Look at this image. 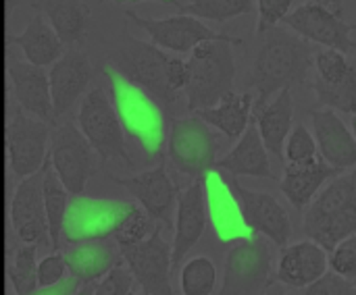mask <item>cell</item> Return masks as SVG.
Returning a JSON list of instances; mask_svg holds the SVG:
<instances>
[{"label":"cell","mask_w":356,"mask_h":295,"mask_svg":"<svg viewBox=\"0 0 356 295\" xmlns=\"http://www.w3.org/2000/svg\"><path fill=\"white\" fill-rule=\"evenodd\" d=\"M219 144L209 123L198 115L173 119L169 129L167 154L171 165L186 177H204L217 162Z\"/></svg>","instance_id":"7"},{"label":"cell","mask_w":356,"mask_h":295,"mask_svg":"<svg viewBox=\"0 0 356 295\" xmlns=\"http://www.w3.org/2000/svg\"><path fill=\"white\" fill-rule=\"evenodd\" d=\"M315 2H319L323 8H327L330 12H334V15H338V17H344V2L342 0H315Z\"/></svg>","instance_id":"43"},{"label":"cell","mask_w":356,"mask_h":295,"mask_svg":"<svg viewBox=\"0 0 356 295\" xmlns=\"http://www.w3.org/2000/svg\"><path fill=\"white\" fill-rule=\"evenodd\" d=\"M121 256L142 294H171V248L163 239V225L142 242L121 246Z\"/></svg>","instance_id":"11"},{"label":"cell","mask_w":356,"mask_h":295,"mask_svg":"<svg viewBox=\"0 0 356 295\" xmlns=\"http://www.w3.org/2000/svg\"><path fill=\"white\" fill-rule=\"evenodd\" d=\"M179 287L181 294L186 295L213 294L217 287V269L213 260L207 256H196L188 260L181 269Z\"/></svg>","instance_id":"35"},{"label":"cell","mask_w":356,"mask_h":295,"mask_svg":"<svg viewBox=\"0 0 356 295\" xmlns=\"http://www.w3.org/2000/svg\"><path fill=\"white\" fill-rule=\"evenodd\" d=\"M179 8L181 12L194 15L198 19L225 23L234 17L250 12L252 0H192L190 4H181Z\"/></svg>","instance_id":"36"},{"label":"cell","mask_w":356,"mask_h":295,"mask_svg":"<svg viewBox=\"0 0 356 295\" xmlns=\"http://www.w3.org/2000/svg\"><path fill=\"white\" fill-rule=\"evenodd\" d=\"M317 142L315 137L309 133V129L305 125H296L284 146V160L286 162H307L317 158Z\"/></svg>","instance_id":"38"},{"label":"cell","mask_w":356,"mask_h":295,"mask_svg":"<svg viewBox=\"0 0 356 295\" xmlns=\"http://www.w3.org/2000/svg\"><path fill=\"white\" fill-rule=\"evenodd\" d=\"M204 196L209 219L221 242H236L254 235L246 225L240 204L219 169H211L204 175Z\"/></svg>","instance_id":"19"},{"label":"cell","mask_w":356,"mask_h":295,"mask_svg":"<svg viewBox=\"0 0 356 295\" xmlns=\"http://www.w3.org/2000/svg\"><path fill=\"white\" fill-rule=\"evenodd\" d=\"M302 231L327 252L344 237L356 233V167L344 175H334L319 189L307 206Z\"/></svg>","instance_id":"3"},{"label":"cell","mask_w":356,"mask_h":295,"mask_svg":"<svg viewBox=\"0 0 356 295\" xmlns=\"http://www.w3.org/2000/svg\"><path fill=\"white\" fill-rule=\"evenodd\" d=\"M115 181L119 185H123L138 200V204L154 219V223H159L167 229L173 227V210L177 206L179 189L171 181L163 158L150 171H144V173L134 175L129 179H117L115 177Z\"/></svg>","instance_id":"17"},{"label":"cell","mask_w":356,"mask_h":295,"mask_svg":"<svg viewBox=\"0 0 356 295\" xmlns=\"http://www.w3.org/2000/svg\"><path fill=\"white\" fill-rule=\"evenodd\" d=\"M15 42L23 50L25 60L38 67H48L65 52V46L58 40L56 31L52 29L50 23L44 21L40 12L33 15L27 27L15 37Z\"/></svg>","instance_id":"30"},{"label":"cell","mask_w":356,"mask_h":295,"mask_svg":"<svg viewBox=\"0 0 356 295\" xmlns=\"http://www.w3.org/2000/svg\"><path fill=\"white\" fill-rule=\"evenodd\" d=\"M353 133H355L356 137V115H353Z\"/></svg>","instance_id":"45"},{"label":"cell","mask_w":356,"mask_h":295,"mask_svg":"<svg viewBox=\"0 0 356 295\" xmlns=\"http://www.w3.org/2000/svg\"><path fill=\"white\" fill-rule=\"evenodd\" d=\"M6 152L13 175L21 181L27 175L35 173L46 160L48 135L50 127L48 121H42L21 106L10 108L6 117Z\"/></svg>","instance_id":"9"},{"label":"cell","mask_w":356,"mask_h":295,"mask_svg":"<svg viewBox=\"0 0 356 295\" xmlns=\"http://www.w3.org/2000/svg\"><path fill=\"white\" fill-rule=\"evenodd\" d=\"M125 206L127 202L96 200L77 194L69 200L60 237H65L67 244L113 237Z\"/></svg>","instance_id":"12"},{"label":"cell","mask_w":356,"mask_h":295,"mask_svg":"<svg viewBox=\"0 0 356 295\" xmlns=\"http://www.w3.org/2000/svg\"><path fill=\"white\" fill-rule=\"evenodd\" d=\"M338 173L340 171L327 165L321 156L307 162H286L280 189L296 210H305L319 194L323 183H327Z\"/></svg>","instance_id":"26"},{"label":"cell","mask_w":356,"mask_h":295,"mask_svg":"<svg viewBox=\"0 0 356 295\" xmlns=\"http://www.w3.org/2000/svg\"><path fill=\"white\" fill-rule=\"evenodd\" d=\"M44 181H42V196H44V210H46V223H48V235H50V246L56 252L60 246V233H63V223L69 206V192L58 179L56 171L50 165V158L46 156L44 160Z\"/></svg>","instance_id":"31"},{"label":"cell","mask_w":356,"mask_h":295,"mask_svg":"<svg viewBox=\"0 0 356 295\" xmlns=\"http://www.w3.org/2000/svg\"><path fill=\"white\" fill-rule=\"evenodd\" d=\"M330 271V252L313 239L284 246L277 254L275 279L290 289H307Z\"/></svg>","instance_id":"20"},{"label":"cell","mask_w":356,"mask_h":295,"mask_svg":"<svg viewBox=\"0 0 356 295\" xmlns=\"http://www.w3.org/2000/svg\"><path fill=\"white\" fill-rule=\"evenodd\" d=\"M35 8L44 10L63 46L75 48L86 40L92 19L86 0H40Z\"/></svg>","instance_id":"28"},{"label":"cell","mask_w":356,"mask_h":295,"mask_svg":"<svg viewBox=\"0 0 356 295\" xmlns=\"http://www.w3.org/2000/svg\"><path fill=\"white\" fill-rule=\"evenodd\" d=\"M207 196H204V177L194 179L184 192L177 194V212H175V237L171 250V267L177 271L188 252L200 242L207 229Z\"/></svg>","instance_id":"18"},{"label":"cell","mask_w":356,"mask_h":295,"mask_svg":"<svg viewBox=\"0 0 356 295\" xmlns=\"http://www.w3.org/2000/svg\"><path fill=\"white\" fill-rule=\"evenodd\" d=\"M277 246L267 237H246L236 244L223 267V294H259L273 285Z\"/></svg>","instance_id":"5"},{"label":"cell","mask_w":356,"mask_h":295,"mask_svg":"<svg viewBox=\"0 0 356 295\" xmlns=\"http://www.w3.org/2000/svg\"><path fill=\"white\" fill-rule=\"evenodd\" d=\"M6 71H8V79H10L17 104L25 112L42 121H54L50 81H48V73L44 71V67L31 65L27 60H13L8 62Z\"/></svg>","instance_id":"24"},{"label":"cell","mask_w":356,"mask_h":295,"mask_svg":"<svg viewBox=\"0 0 356 295\" xmlns=\"http://www.w3.org/2000/svg\"><path fill=\"white\" fill-rule=\"evenodd\" d=\"M215 169L227 171L232 177H273L269 150L265 148L263 137L252 121L248 123L246 131L240 135V142L232 148V152L215 162Z\"/></svg>","instance_id":"27"},{"label":"cell","mask_w":356,"mask_h":295,"mask_svg":"<svg viewBox=\"0 0 356 295\" xmlns=\"http://www.w3.org/2000/svg\"><path fill=\"white\" fill-rule=\"evenodd\" d=\"M313 129H315V142L319 156L332 165L334 169L348 171L356 167V137L355 133L344 125V121L336 115L332 108H313L309 110Z\"/></svg>","instance_id":"23"},{"label":"cell","mask_w":356,"mask_h":295,"mask_svg":"<svg viewBox=\"0 0 356 295\" xmlns=\"http://www.w3.org/2000/svg\"><path fill=\"white\" fill-rule=\"evenodd\" d=\"M127 19H131L138 27H142L148 35L150 42L156 46H163L167 50L186 54L190 52L196 44L204 40H217V37H227L225 33H217L211 27H207L198 17L181 12L173 15L167 19H148L138 15L136 10H125Z\"/></svg>","instance_id":"16"},{"label":"cell","mask_w":356,"mask_h":295,"mask_svg":"<svg viewBox=\"0 0 356 295\" xmlns=\"http://www.w3.org/2000/svg\"><path fill=\"white\" fill-rule=\"evenodd\" d=\"M319 104L332 110H342L356 115V67L338 81H317L313 83Z\"/></svg>","instance_id":"33"},{"label":"cell","mask_w":356,"mask_h":295,"mask_svg":"<svg viewBox=\"0 0 356 295\" xmlns=\"http://www.w3.org/2000/svg\"><path fill=\"white\" fill-rule=\"evenodd\" d=\"M65 275H67L65 254L54 252V254L46 256V258L38 264V289L56 285Z\"/></svg>","instance_id":"41"},{"label":"cell","mask_w":356,"mask_h":295,"mask_svg":"<svg viewBox=\"0 0 356 295\" xmlns=\"http://www.w3.org/2000/svg\"><path fill=\"white\" fill-rule=\"evenodd\" d=\"M330 269L344 279L353 281L356 277V233L344 237L330 250Z\"/></svg>","instance_id":"39"},{"label":"cell","mask_w":356,"mask_h":295,"mask_svg":"<svg viewBox=\"0 0 356 295\" xmlns=\"http://www.w3.org/2000/svg\"><path fill=\"white\" fill-rule=\"evenodd\" d=\"M92 79V65L83 50L69 48L63 52L50 69V96L54 119L63 117L86 92Z\"/></svg>","instance_id":"21"},{"label":"cell","mask_w":356,"mask_h":295,"mask_svg":"<svg viewBox=\"0 0 356 295\" xmlns=\"http://www.w3.org/2000/svg\"><path fill=\"white\" fill-rule=\"evenodd\" d=\"M259 4V33L277 25L292 8L294 0H257Z\"/></svg>","instance_id":"42"},{"label":"cell","mask_w":356,"mask_h":295,"mask_svg":"<svg viewBox=\"0 0 356 295\" xmlns=\"http://www.w3.org/2000/svg\"><path fill=\"white\" fill-rule=\"evenodd\" d=\"M38 246L23 244L15 250H8L6 258V277L13 283L17 294H35L38 292Z\"/></svg>","instance_id":"32"},{"label":"cell","mask_w":356,"mask_h":295,"mask_svg":"<svg viewBox=\"0 0 356 295\" xmlns=\"http://www.w3.org/2000/svg\"><path fill=\"white\" fill-rule=\"evenodd\" d=\"M92 287L94 289L90 294L96 295H129L136 294L138 292L136 287H140V285H138L136 277L131 275L129 267L125 264V260H121Z\"/></svg>","instance_id":"37"},{"label":"cell","mask_w":356,"mask_h":295,"mask_svg":"<svg viewBox=\"0 0 356 295\" xmlns=\"http://www.w3.org/2000/svg\"><path fill=\"white\" fill-rule=\"evenodd\" d=\"M77 121L81 133L92 144L102 162L121 158L127 167H134V160L127 154L123 125L111 96L102 87H92L83 96Z\"/></svg>","instance_id":"6"},{"label":"cell","mask_w":356,"mask_h":295,"mask_svg":"<svg viewBox=\"0 0 356 295\" xmlns=\"http://www.w3.org/2000/svg\"><path fill=\"white\" fill-rule=\"evenodd\" d=\"M259 35L263 40L252 65L250 85L259 90L254 104H265L282 87L305 83L309 69L315 62V52L305 37H298L290 29L277 25Z\"/></svg>","instance_id":"1"},{"label":"cell","mask_w":356,"mask_h":295,"mask_svg":"<svg viewBox=\"0 0 356 295\" xmlns=\"http://www.w3.org/2000/svg\"><path fill=\"white\" fill-rule=\"evenodd\" d=\"M169 60L163 50L154 44L129 40L119 56V69L142 85L161 106H175L181 92H175L169 83Z\"/></svg>","instance_id":"10"},{"label":"cell","mask_w":356,"mask_h":295,"mask_svg":"<svg viewBox=\"0 0 356 295\" xmlns=\"http://www.w3.org/2000/svg\"><path fill=\"white\" fill-rule=\"evenodd\" d=\"M229 187L240 204L242 217L254 235H263L271 239L277 248L288 246L292 237V219L288 208L271 194L265 192H250L240 185L238 177H232Z\"/></svg>","instance_id":"13"},{"label":"cell","mask_w":356,"mask_h":295,"mask_svg":"<svg viewBox=\"0 0 356 295\" xmlns=\"http://www.w3.org/2000/svg\"><path fill=\"white\" fill-rule=\"evenodd\" d=\"M236 42L238 40L227 35L217 40H204L190 50V79L184 90L188 110L194 112L198 108H209L217 104L227 92H232L236 79V60L232 44Z\"/></svg>","instance_id":"4"},{"label":"cell","mask_w":356,"mask_h":295,"mask_svg":"<svg viewBox=\"0 0 356 295\" xmlns=\"http://www.w3.org/2000/svg\"><path fill=\"white\" fill-rule=\"evenodd\" d=\"M284 21L294 33H298L307 42L336 48L344 54L355 52L356 44L353 42L355 25L344 21V17L330 12L315 0H307L305 4L294 8L284 17Z\"/></svg>","instance_id":"14"},{"label":"cell","mask_w":356,"mask_h":295,"mask_svg":"<svg viewBox=\"0 0 356 295\" xmlns=\"http://www.w3.org/2000/svg\"><path fill=\"white\" fill-rule=\"evenodd\" d=\"M115 4H138V2H161V4H173V6H181L179 0H113Z\"/></svg>","instance_id":"44"},{"label":"cell","mask_w":356,"mask_h":295,"mask_svg":"<svg viewBox=\"0 0 356 295\" xmlns=\"http://www.w3.org/2000/svg\"><path fill=\"white\" fill-rule=\"evenodd\" d=\"M353 285H355V292H356V277H355V279H353Z\"/></svg>","instance_id":"46"},{"label":"cell","mask_w":356,"mask_h":295,"mask_svg":"<svg viewBox=\"0 0 356 295\" xmlns=\"http://www.w3.org/2000/svg\"><path fill=\"white\" fill-rule=\"evenodd\" d=\"M292 117H294V96L292 87H282L273 102L254 104L250 119L257 125L265 148L269 154H275L280 160H284V146L292 129Z\"/></svg>","instance_id":"25"},{"label":"cell","mask_w":356,"mask_h":295,"mask_svg":"<svg viewBox=\"0 0 356 295\" xmlns=\"http://www.w3.org/2000/svg\"><path fill=\"white\" fill-rule=\"evenodd\" d=\"M252 102V94H236L232 90L217 104L209 108H198L194 110V115H198L204 123L217 127L229 140H238L250 123Z\"/></svg>","instance_id":"29"},{"label":"cell","mask_w":356,"mask_h":295,"mask_svg":"<svg viewBox=\"0 0 356 295\" xmlns=\"http://www.w3.org/2000/svg\"><path fill=\"white\" fill-rule=\"evenodd\" d=\"M44 169L46 165H42L35 173L21 179L10 202V223L17 237L23 244H33L38 248L50 244L44 196H42Z\"/></svg>","instance_id":"15"},{"label":"cell","mask_w":356,"mask_h":295,"mask_svg":"<svg viewBox=\"0 0 356 295\" xmlns=\"http://www.w3.org/2000/svg\"><path fill=\"white\" fill-rule=\"evenodd\" d=\"M305 294H315V295H348V294H356L355 285L353 281L344 279L342 275L334 273L332 269L319 277L313 285H309L307 289H302Z\"/></svg>","instance_id":"40"},{"label":"cell","mask_w":356,"mask_h":295,"mask_svg":"<svg viewBox=\"0 0 356 295\" xmlns=\"http://www.w3.org/2000/svg\"><path fill=\"white\" fill-rule=\"evenodd\" d=\"M111 100L123 125V131L136 140L146 156L163 158V146L167 140V121L163 106L142 85L129 79L121 69H106Z\"/></svg>","instance_id":"2"},{"label":"cell","mask_w":356,"mask_h":295,"mask_svg":"<svg viewBox=\"0 0 356 295\" xmlns=\"http://www.w3.org/2000/svg\"><path fill=\"white\" fill-rule=\"evenodd\" d=\"M156 229V223L154 219L140 206V204H134V202H127L123 214H121V221L113 233V239L121 246H131V244H138L142 239H146L152 231Z\"/></svg>","instance_id":"34"},{"label":"cell","mask_w":356,"mask_h":295,"mask_svg":"<svg viewBox=\"0 0 356 295\" xmlns=\"http://www.w3.org/2000/svg\"><path fill=\"white\" fill-rule=\"evenodd\" d=\"M121 260V248L113 237L77 242L65 252L67 273L79 283V294L96 285Z\"/></svg>","instance_id":"22"},{"label":"cell","mask_w":356,"mask_h":295,"mask_svg":"<svg viewBox=\"0 0 356 295\" xmlns=\"http://www.w3.org/2000/svg\"><path fill=\"white\" fill-rule=\"evenodd\" d=\"M50 165L71 196L86 189L90 177L96 173L98 154L86 135L71 123L56 125L50 131Z\"/></svg>","instance_id":"8"}]
</instances>
